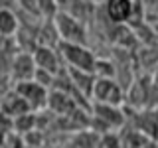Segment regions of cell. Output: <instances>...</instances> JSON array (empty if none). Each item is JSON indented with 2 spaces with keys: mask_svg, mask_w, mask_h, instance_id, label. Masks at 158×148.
Here are the masks:
<instances>
[{
  "mask_svg": "<svg viewBox=\"0 0 158 148\" xmlns=\"http://www.w3.org/2000/svg\"><path fill=\"white\" fill-rule=\"evenodd\" d=\"M59 56H61L63 63L67 67L73 69H81V71H89L93 73L95 69V53L89 49L85 43H69V42H59L57 43Z\"/></svg>",
  "mask_w": 158,
  "mask_h": 148,
  "instance_id": "obj_1",
  "label": "cell"
},
{
  "mask_svg": "<svg viewBox=\"0 0 158 148\" xmlns=\"http://www.w3.org/2000/svg\"><path fill=\"white\" fill-rule=\"evenodd\" d=\"M52 20L57 30L59 42H69V43H85L87 42L85 26H83L81 18L73 16L69 12H63V10H57Z\"/></svg>",
  "mask_w": 158,
  "mask_h": 148,
  "instance_id": "obj_2",
  "label": "cell"
},
{
  "mask_svg": "<svg viewBox=\"0 0 158 148\" xmlns=\"http://www.w3.org/2000/svg\"><path fill=\"white\" fill-rule=\"evenodd\" d=\"M14 89L18 91V95L28 103L30 111H40V109L48 107V97H49V89L44 87L42 83H38L36 79H26V81H18L14 83Z\"/></svg>",
  "mask_w": 158,
  "mask_h": 148,
  "instance_id": "obj_3",
  "label": "cell"
},
{
  "mask_svg": "<svg viewBox=\"0 0 158 148\" xmlns=\"http://www.w3.org/2000/svg\"><path fill=\"white\" fill-rule=\"evenodd\" d=\"M36 69L38 67H36V61H34L32 51L20 49V51H16L12 57H10V77H12V83L34 79Z\"/></svg>",
  "mask_w": 158,
  "mask_h": 148,
  "instance_id": "obj_4",
  "label": "cell"
},
{
  "mask_svg": "<svg viewBox=\"0 0 158 148\" xmlns=\"http://www.w3.org/2000/svg\"><path fill=\"white\" fill-rule=\"evenodd\" d=\"M91 97L97 103H105V105H121L123 103V91L113 77H95Z\"/></svg>",
  "mask_w": 158,
  "mask_h": 148,
  "instance_id": "obj_5",
  "label": "cell"
},
{
  "mask_svg": "<svg viewBox=\"0 0 158 148\" xmlns=\"http://www.w3.org/2000/svg\"><path fill=\"white\" fill-rule=\"evenodd\" d=\"M34 61H36V67L46 69V71L53 73V75H59L63 69V59L59 56V51H56L53 46H36V49L32 51Z\"/></svg>",
  "mask_w": 158,
  "mask_h": 148,
  "instance_id": "obj_6",
  "label": "cell"
},
{
  "mask_svg": "<svg viewBox=\"0 0 158 148\" xmlns=\"http://www.w3.org/2000/svg\"><path fill=\"white\" fill-rule=\"evenodd\" d=\"M135 0H105V14L113 24H127L135 12Z\"/></svg>",
  "mask_w": 158,
  "mask_h": 148,
  "instance_id": "obj_7",
  "label": "cell"
},
{
  "mask_svg": "<svg viewBox=\"0 0 158 148\" xmlns=\"http://www.w3.org/2000/svg\"><path fill=\"white\" fill-rule=\"evenodd\" d=\"M0 111H4L8 117L14 118V117H18V115L28 113L30 107H28V103L18 95V91H16V89H14V85H12L2 97H0Z\"/></svg>",
  "mask_w": 158,
  "mask_h": 148,
  "instance_id": "obj_8",
  "label": "cell"
},
{
  "mask_svg": "<svg viewBox=\"0 0 158 148\" xmlns=\"http://www.w3.org/2000/svg\"><path fill=\"white\" fill-rule=\"evenodd\" d=\"M48 109H52L53 113L57 115H73L75 111V101H73V95H67L63 89H53L49 91V97H48Z\"/></svg>",
  "mask_w": 158,
  "mask_h": 148,
  "instance_id": "obj_9",
  "label": "cell"
},
{
  "mask_svg": "<svg viewBox=\"0 0 158 148\" xmlns=\"http://www.w3.org/2000/svg\"><path fill=\"white\" fill-rule=\"evenodd\" d=\"M95 117L99 121L105 122V128L111 126H121L125 122L123 111L118 109V105H105V103H97L95 105Z\"/></svg>",
  "mask_w": 158,
  "mask_h": 148,
  "instance_id": "obj_10",
  "label": "cell"
},
{
  "mask_svg": "<svg viewBox=\"0 0 158 148\" xmlns=\"http://www.w3.org/2000/svg\"><path fill=\"white\" fill-rule=\"evenodd\" d=\"M20 30V18L14 8H0V36L14 38Z\"/></svg>",
  "mask_w": 158,
  "mask_h": 148,
  "instance_id": "obj_11",
  "label": "cell"
},
{
  "mask_svg": "<svg viewBox=\"0 0 158 148\" xmlns=\"http://www.w3.org/2000/svg\"><path fill=\"white\" fill-rule=\"evenodd\" d=\"M36 113L34 111H28L24 113V115H18L14 117V128H16L18 132H30L36 128Z\"/></svg>",
  "mask_w": 158,
  "mask_h": 148,
  "instance_id": "obj_12",
  "label": "cell"
},
{
  "mask_svg": "<svg viewBox=\"0 0 158 148\" xmlns=\"http://www.w3.org/2000/svg\"><path fill=\"white\" fill-rule=\"evenodd\" d=\"M38 8L42 12L44 18H53V14L57 12V2L56 0H36Z\"/></svg>",
  "mask_w": 158,
  "mask_h": 148,
  "instance_id": "obj_13",
  "label": "cell"
},
{
  "mask_svg": "<svg viewBox=\"0 0 158 148\" xmlns=\"http://www.w3.org/2000/svg\"><path fill=\"white\" fill-rule=\"evenodd\" d=\"M14 128V118L8 117L4 111H0V136L6 134V132H10Z\"/></svg>",
  "mask_w": 158,
  "mask_h": 148,
  "instance_id": "obj_14",
  "label": "cell"
},
{
  "mask_svg": "<svg viewBox=\"0 0 158 148\" xmlns=\"http://www.w3.org/2000/svg\"><path fill=\"white\" fill-rule=\"evenodd\" d=\"M154 140L158 142V118H156V126H154Z\"/></svg>",
  "mask_w": 158,
  "mask_h": 148,
  "instance_id": "obj_15",
  "label": "cell"
},
{
  "mask_svg": "<svg viewBox=\"0 0 158 148\" xmlns=\"http://www.w3.org/2000/svg\"><path fill=\"white\" fill-rule=\"evenodd\" d=\"M87 2H91V4H97V2H101V0H87Z\"/></svg>",
  "mask_w": 158,
  "mask_h": 148,
  "instance_id": "obj_16",
  "label": "cell"
}]
</instances>
